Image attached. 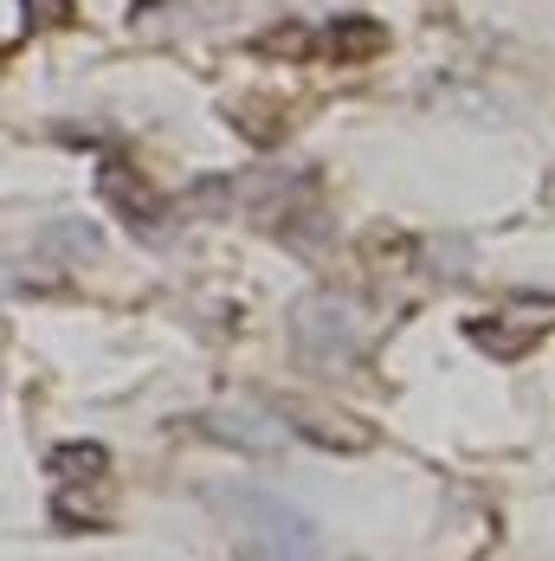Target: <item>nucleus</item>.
<instances>
[{
  "label": "nucleus",
  "instance_id": "obj_1",
  "mask_svg": "<svg viewBox=\"0 0 555 561\" xmlns=\"http://www.w3.org/2000/svg\"><path fill=\"white\" fill-rule=\"evenodd\" d=\"M226 523L239 536V556L246 561H317V542H310V523L291 504H278L265 491H233L226 497Z\"/></svg>",
  "mask_w": 555,
  "mask_h": 561
}]
</instances>
